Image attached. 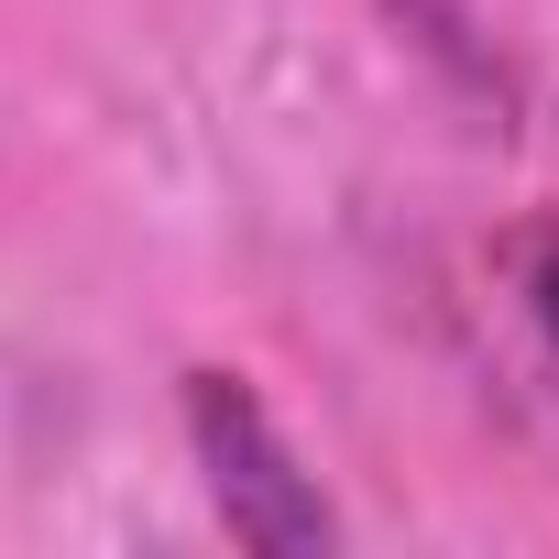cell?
Returning <instances> with one entry per match:
<instances>
[{"label": "cell", "mask_w": 559, "mask_h": 559, "mask_svg": "<svg viewBox=\"0 0 559 559\" xmlns=\"http://www.w3.org/2000/svg\"><path fill=\"white\" fill-rule=\"evenodd\" d=\"M187 450H198V483L219 504V526L241 548H341V515L319 493V472L286 450V428L263 417V395L241 373H187Z\"/></svg>", "instance_id": "cell-1"}, {"label": "cell", "mask_w": 559, "mask_h": 559, "mask_svg": "<svg viewBox=\"0 0 559 559\" xmlns=\"http://www.w3.org/2000/svg\"><path fill=\"white\" fill-rule=\"evenodd\" d=\"M504 286H515V319H526V341H537V362L559 384V209L504 230Z\"/></svg>", "instance_id": "cell-2"}]
</instances>
